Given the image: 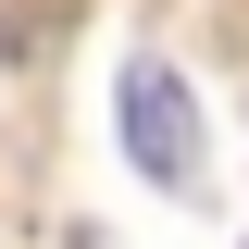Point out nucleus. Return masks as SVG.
I'll return each instance as SVG.
<instances>
[{"label": "nucleus", "mask_w": 249, "mask_h": 249, "mask_svg": "<svg viewBox=\"0 0 249 249\" xmlns=\"http://www.w3.org/2000/svg\"><path fill=\"white\" fill-rule=\"evenodd\" d=\"M112 112H124V162L150 187H199V88H187L162 50H137L112 75Z\"/></svg>", "instance_id": "1"}]
</instances>
